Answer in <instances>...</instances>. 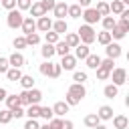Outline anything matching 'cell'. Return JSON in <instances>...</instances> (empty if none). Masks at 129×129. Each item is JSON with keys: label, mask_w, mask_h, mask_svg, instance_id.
Instances as JSON below:
<instances>
[{"label": "cell", "mask_w": 129, "mask_h": 129, "mask_svg": "<svg viewBox=\"0 0 129 129\" xmlns=\"http://www.w3.org/2000/svg\"><path fill=\"white\" fill-rule=\"evenodd\" d=\"M40 4H42V8H44V12H48V10H52L54 8V0H40Z\"/></svg>", "instance_id": "51"}, {"label": "cell", "mask_w": 129, "mask_h": 129, "mask_svg": "<svg viewBox=\"0 0 129 129\" xmlns=\"http://www.w3.org/2000/svg\"><path fill=\"white\" fill-rule=\"evenodd\" d=\"M101 24H103V30H109V32H111V30H113V26L117 24V20L109 14V16H103V18H101Z\"/></svg>", "instance_id": "30"}, {"label": "cell", "mask_w": 129, "mask_h": 129, "mask_svg": "<svg viewBox=\"0 0 129 129\" xmlns=\"http://www.w3.org/2000/svg\"><path fill=\"white\" fill-rule=\"evenodd\" d=\"M77 34H79V38H81L83 44H93L97 40V32H95V28L91 24H81L79 30H77Z\"/></svg>", "instance_id": "1"}, {"label": "cell", "mask_w": 129, "mask_h": 129, "mask_svg": "<svg viewBox=\"0 0 129 129\" xmlns=\"http://www.w3.org/2000/svg\"><path fill=\"white\" fill-rule=\"evenodd\" d=\"M46 12H44V8H42V4L40 2H32V6H30V16L32 18H40V16H44Z\"/></svg>", "instance_id": "25"}, {"label": "cell", "mask_w": 129, "mask_h": 129, "mask_svg": "<svg viewBox=\"0 0 129 129\" xmlns=\"http://www.w3.org/2000/svg\"><path fill=\"white\" fill-rule=\"evenodd\" d=\"M52 30L56 32V34H67V30H69V24L60 18V20H54L52 22Z\"/></svg>", "instance_id": "26"}, {"label": "cell", "mask_w": 129, "mask_h": 129, "mask_svg": "<svg viewBox=\"0 0 129 129\" xmlns=\"http://www.w3.org/2000/svg\"><path fill=\"white\" fill-rule=\"evenodd\" d=\"M127 32H129V22H125V20H117V24H115L113 30H111V36H113L115 40H121V38H125Z\"/></svg>", "instance_id": "5"}, {"label": "cell", "mask_w": 129, "mask_h": 129, "mask_svg": "<svg viewBox=\"0 0 129 129\" xmlns=\"http://www.w3.org/2000/svg\"><path fill=\"white\" fill-rule=\"evenodd\" d=\"M119 16H121V20H125V22H129V8H125V10H123V12L119 14Z\"/></svg>", "instance_id": "55"}, {"label": "cell", "mask_w": 129, "mask_h": 129, "mask_svg": "<svg viewBox=\"0 0 129 129\" xmlns=\"http://www.w3.org/2000/svg\"><path fill=\"white\" fill-rule=\"evenodd\" d=\"M52 113H54V117H64V113H69V103L67 101H56L52 105Z\"/></svg>", "instance_id": "13"}, {"label": "cell", "mask_w": 129, "mask_h": 129, "mask_svg": "<svg viewBox=\"0 0 129 129\" xmlns=\"http://www.w3.org/2000/svg\"><path fill=\"white\" fill-rule=\"evenodd\" d=\"M113 64H115V58H109V56H107V58H101V67H103V69L113 71V69H115Z\"/></svg>", "instance_id": "44"}, {"label": "cell", "mask_w": 129, "mask_h": 129, "mask_svg": "<svg viewBox=\"0 0 129 129\" xmlns=\"http://www.w3.org/2000/svg\"><path fill=\"white\" fill-rule=\"evenodd\" d=\"M83 123H85L89 129H93V127H97V125L101 123V119H99V115H97V113H89V115L83 119Z\"/></svg>", "instance_id": "22"}, {"label": "cell", "mask_w": 129, "mask_h": 129, "mask_svg": "<svg viewBox=\"0 0 129 129\" xmlns=\"http://www.w3.org/2000/svg\"><path fill=\"white\" fill-rule=\"evenodd\" d=\"M16 107H22V105H20V97H18V95H8V97H6V109L12 111V109H16Z\"/></svg>", "instance_id": "29"}, {"label": "cell", "mask_w": 129, "mask_h": 129, "mask_svg": "<svg viewBox=\"0 0 129 129\" xmlns=\"http://www.w3.org/2000/svg\"><path fill=\"white\" fill-rule=\"evenodd\" d=\"M52 14L56 16V20H64V16H69V4L67 2H56L54 8H52Z\"/></svg>", "instance_id": "8"}, {"label": "cell", "mask_w": 129, "mask_h": 129, "mask_svg": "<svg viewBox=\"0 0 129 129\" xmlns=\"http://www.w3.org/2000/svg\"><path fill=\"white\" fill-rule=\"evenodd\" d=\"M40 54L44 56V60H50V58L56 54V50H54V44H48V42H44V46L40 48Z\"/></svg>", "instance_id": "18"}, {"label": "cell", "mask_w": 129, "mask_h": 129, "mask_svg": "<svg viewBox=\"0 0 129 129\" xmlns=\"http://www.w3.org/2000/svg\"><path fill=\"white\" fill-rule=\"evenodd\" d=\"M67 93H71V95H75L79 101H83L85 97H87V89H85V85L83 83H73L69 89H67Z\"/></svg>", "instance_id": "6"}, {"label": "cell", "mask_w": 129, "mask_h": 129, "mask_svg": "<svg viewBox=\"0 0 129 129\" xmlns=\"http://www.w3.org/2000/svg\"><path fill=\"white\" fill-rule=\"evenodd\" d=\"M117 93H119V87H117V85H113V83L105 85V89H103V95H105L107 99H115V97H117Z\"/></svg>", "instance_id": "27"}, {"label": "cell", "mask_w": 129, "mask_h": 129, "mask_svg": "<svg viewBox=\"0 0 129 129\" xmlns=\"http://www.w3.org/2000/svg\"><path fill=\"white\" fill-rule=\"evenodd\" d=\"M121 2H123V4H125V6H127V4H129V0H121Z\"/></svg>", "instance_id": "61"}, {"label": "cell", "mask_w": 129, "mask_h": 129, "mask_svg": "<svg viewBox=\"0 0 129 129\" xmlns=\"http://www.w3.org/2000/svg\"><path fill=\"white\" fill-rule=\"evenodd\" d=\"M81 18L85 20V24H91V26H93V24H97V22H99L103 16H101V14H99L95 8H91V6H89V8H83V14H81Z\"/></svg>", "instance_id": "3"}, {"label": "cell", "mask_w": 129, "mask_h": 129, "mask_svg": "<svg viewBox=\"0 0 129 129\" xmlns=\"http://www.w3.org/2000/svg\"><path fill=\"white\" fill-rule=\"evenodd\" d=\"M105 52H107L109 58H119L123 50H121V44H119V42H113V40H111V42L105 46Z\"/></svg>", "instance_id": "9"}, {"label": "cell", "mask_w": 129, "mask_h": 129, "mask_svg": "<svg viewBox=\"0 0 129 129\" xmlns=\"http://www.w3.org/2000/svg\"><path fill=\"white\" fill-rule=\"evenodd\" d=\"M64 101L69 103V107H75V105H79V103H81V101H79V99H77L75 95H71V93H67V97H64Z\"/></svg>", "instance_id": "49"}, {"label": "cell", "mask_w": 129, "mask_h": 129, "mask_svg": "<svg viewBox=\"0 0 129 129\" xmlns=\"http://www.w3.org/2000/svg\"><path fill=\"white\" fill-rule=\"evenodd\" d=\"M26 36V44L28 46H36L38 42H40V36L36 34V32H30V34H24Z\"/></svg>", "instance_id": "40"}, {"label": "cell", "mask_w": 129, "mask_h": 129, "mask_svg": "<svg viewBox=\"0 0 129 129\" xmlns=\"http://www.w3.org/2000/svg\"><path fill=\"white\" fill-rule=\"evenodd\" d=\"M95 10H97L101 16H109V14H111V8H109V2H107V0H99L97 6H95Z\"/></svg>", "instance_id": "24"}, {"label": "cell", "mask_w": 129, "mask_h": 129, "mask_svg": "<svg viewBox=\"0 0 129 129\" xmlns=\"http://www.w3.org/2000/svg\"><path fill=\"white\" fill-rule=\"evenodd\" d=\"M109 79L113 81V85L121 87V85L127 83V71H125L123 67H115V69L111 71V77H109Z\"/></svg>", "instance_id": "4"}, {"label": "cell", "mask_w": 129, "mask_h": 129, "mask_svg": "<svg viewBox=\"0 0 129 129\" xmlns=\"http://www.w3.org/2000/svg\"><path fill=\"white\" fill-rule=\"evenodd\" d=\"M97 115H99L101 121H111L113 119V107L111 105H101L99 111H97Z\"/></svg>", "instance_id": "14"}, {"label": "cell", "mask_w": 129, "mask_h": 129, "mask_svg": "<svg viewBox=\"0 0 129 129\" xmlns=\"http://www.w3.org/2000/svg\"><path fill=\"white\" fill-rule=\"evenodd\" d=\"M93 129H107V127H105V125H101V123H99V125H97V127H93Z\"/></svg>", "instance_id": "60"}, {"label": "cell", "mask_w": 129, "mask_h": 129, "mask_svg": "<svg viewBox=\"0 0 129 129\" xmlns=\"http://www.w3.org/2000/svg\"><path fill=\"white\" fill-rule=\"evenodd\" d=\"M10 69V62H8V56H0V75H6V71Z\"/></svg>", "instance_id": "46"}, {"label": "cell", "mask_w": 129, "mask_h": 129, "mask_svg": "<svg viewBox=\"0 0 129 129\" xmlns=\"http://www.w3.org/2000/svg\"><path fill=\"white\" fill-rule=\"evenodd\" d=\"M91 54V48H89V44H79V46H75V56H77V60H85L87 56Z\"/></svg>", "instance_id": "15"}, {"label": "cell", "mask_w": 129, "mask_h": 129, "mask_svg": "<svg viewBox=\"0 0 129 129\" xmlns=\"http://www.w3.org/2000/svg\"><path fill=\"white\" fill-rule=\"evenodd\" d=\"M127 62H129V52H127Z\"/></svg>", "instance_id": "63"}, {"label": "cell", "mask_w": 129, "mask_h": 129, "mask_svg": "<svg viewBox=\"0 0 129 129\" xmlns=\"http://www.w3.org/2000/svg\"><path fill=\"white\" fill-rule=\"evenodd\" d=\"M20 77H22V71H20V69H16V67H10V69L6 71V79H8V81H12V83H18V81H20Z\"/></svg>", "instance_id": "20"}, {"label": "cell", "mask_w": 129, "mask_h": 129, "mask_svg": "<svg viewBox=\"0 0 129 129\" xmlns=\"http://www.w3.org/2000/svg\"><path fill=\"white\" fill-rule=\"evenodd\" d=\"M62 129H75V123L71 119H62Z\"/></svg>", "instance_id": "54"}, {"label": "cell", "mask_w": 129, "mask_h": 129, "mask_svg": "<svg viewBox=\"0 0 129 129\" xmlns=\"http://www.w3.org/2000/svg\"><path fill=\"white\" fill-rule=\"evenodd\" d=\"M127 83H129V73H127Z\"/></svg>", "instance_id": "62"}, {"label": "cell", "mask_w": 129, "mask_h": 129, "mask_svg": "<svg viewBox=\"0 0 129 129\" xmlns=\"http://www.w3.org/2000/svg\"><path fill=\"white\" fill-rule=\"evenodd\" d=\"M111 40H113V36H111V32H109V30H103V32H99V34H97V42H99V44H103V46H107Z\"/></svg>", "instance_id": "31"}, {"label": "cell", "mask_w": 129, "mask_h": 129, "mask_svg": "<svg viewBox=\"0 0 129 129\" xmlns=\"http://www.w3.org/2000/svg\"><path fill=\"white\" fill-rule=\"evenodd\" d=\"M22 32L24 34H30V32H36V20L32 18V16H24V20H22Z\"/></svg>", "instance_id": "12"}, {"label": "cell", "mask_w": 129, "mask_h": 129, "mask_svg": "<svg viewBox=\"0 0 129 129\" xmlns=\"http://www.w3.org/2000/svg\"><path fill=\"white\" fill-rule=\"evenodd\" d=\"M22 20H24V16H22V12H20L18 8L8 10V16H6V24H8V28H12V30L20 28V26H22Z\"/></svg>", "instance_id": "2"}, {"label": "cell", "mask_w": 129, "mask_h": 129, "mask_svg": "<svg viewBox=\"0 0 129 129\" xmlns=\"http://www.w3.org/2000/svg\"><path fill=\"white\" fill-rule=\"evenodd\" d=\"M12 119H14V117H12V111H10V109H0V123H2V125H8Z\"/></svg>", "instance_id": "35"}, {"label": "cell", "mask_w": 129, "mask_h": 129, "mask_svg": "<svg viewBox=\"0 0 129 129\" xmlns=\"http://www.w3.org/2000/svg\"><path fill=\"white\" fill-rule=\"evenodd\" d=\"M54 50H56V54H58V56H64V54H69V52H71V46H69L64 40H58V42L54 44Z\"/></svg>", "instance_id": "28"}, {"label": "cell", "mask_w": 129, "mask_h": 129, "mask_svg": "<svg viewBox=\"0 0 129 129\" xmlns=\"http://www.w3.org/2000/svg\"><path fill=\"white\" fill-rule=\"evenodd\" d=\"M87 79H89V75H87L85 71H75V73H73V81H75V83H83V85H85Z\"/></svg>", "instance_id": "39"}, {"label": "cell", "mask_w": 129, "mask_h": 129, "mask_svg": "<svg viewBox=\"0 0 129 129\" xmlns=\"http://www.w3.org/2000/svg\"><path fill=\"white\" fill-rule=\"evenodd\" d=\"M40 129H52V127H50V123H48V121H46V123H44V125H40Z\"/></svg>", "instance_id": "58"}, {"label": "cell", "mask_w": 129, "mask_h": 129, "mask_svg": "<svg viewBox=\"0 0 129 129\" xmlns=\"http://www.w3.org/2000/svg\"><path fill=\"white\" fill-rule=\"evenodd\" d=\"M40 117H42L44 121H50V119L54 117V113H52V107H40Z\"/></svg>", "instance_id": "41"}, {"label": "cell", "mask_w": 129, "mask_h": 129, "mask_svg": "<svg viewBox=\"0 0 129 129\" xmlns=\"http://www.w3.org/2000/svg\"><path fill=\"white\" fill-rule=\"evenodd\" d=\"M109 8H111V14H121V12L125 10V4H123L121 0H113V2L109 4Z\"/></svg>", "instance_id": "33"}, {"label": "cell", "mask_w": 129, "mask_h": 129, "mask_svg": "<svg viewBox=\"0 0 129 129\" xmlns=\"http://www.w3.org/2000/svg\"><path fill=\"white\" fill-rule=\"evenodd\" d=\"M125 107H129V93H127V97H125Z\"/></svg>", "instance_id": "59"}, {"label": "cell", "mask_w": 129, "mask_h": 129, "mask_svg": "<svg viewBox=\"0 0 129 129\" xmlns=\"http://www.w3.org/2000/svg\"><path fill=\"white\" fill-rule=\"evenodd\" d=\"M85 62H87V67H89V69H93V71H95V69H99V67H101V56L91 52V54L85 58Z\"/></svg>", "instance_id": "19"}, {"label": "cell", "mask_w": 129, "mask_h": 129, "mask_svg": "<svg viewBox=\"0 0 129 129\" xmlns=\"http://www.w3.org/2000/svg\"><path fill=\"white\" fill-rule=\"evenodd\" d=\"M18 97H20V105H22V107H28V105H30V103H28V91H26V89H24Z\"/></svg>", "instance_id": "50"}, {"label": "cell", "mask_w": 129, "mask_h": 129, "mask_svg": "<svg viewBox=\"0 0 129 129\" xmlns=\"http://www.w3.org/2000/svg\"><path fill=\"white\" fill-rule=\"evenodd\" d=\"M40 99H42V91H40V89H36V87L28 89V103H30V105L40 103Z\"/></svg>", "instance_id": "16"}, {"label": "cell", "mask_w": 129, "mask_h": 129, "mask_svg": "<svg viewBox=\"0 0 129 129\" xmlns=\"http://www.w3.org/2000/svg\"><path fill=\"white\" fill-rule=\"evenodd\" d=\"M129 125V117H125V115H115L113 117V127L115 129H125Z\"/></svg>", "instance_id": "23"}, {"label": "cell", "mask_w": 129, "mask_h": 129, "mask_svg": "<svg viewBox=\"0 0 129 129\" xmlns=\"http://www.w3.org/2000/svg\"><path fill=\"white\" fill-rule=\"evenodd\" d=\"M18 83L22 85V89H26V91H28V89H32V87H34V77H32V75H22Z\"/></svg>", "instance_id": "32"}, {"label": "cell", "mask_w": 129, "mask_h": 129, "mask_svg": "<svg viewBox=\"0 0 129 129\" xmlns=\"http://www.w3.org/2000/svg\"><path fill=\"white\" fill-rule=\"evenodd\" d=\"M58 36H60V34H56L54 30H48V32H44V42H48V44H56V42H58Z\"/></svg>", "instance_id": "38"}, {"label": "cell", "mask_w": 129, "mask_h": 129, "mask_svg": "<svg viewBox=\"0 0 129 129\" xmlns=\"http://www.w3.org/2000/svg\"><path fill=\"white\" fill-rule=\"evenodd\" d=\"M6 97H8L6 89H4V87H0V101H6Z\"/></svg>", "instance_id": "57"}, {"label": "cell", "mask_w": 129, "mask_h": 129, "mask_svg": "<svg viewBox=\"0 0 129 129\" xmlns=\"http://www.w3.org/2000/svg\"><path fill=\"white\" fill-rule=\"evenodd\" d=\"M36 30H40V32H48V30H52V20L44 14V16H40V18H36Z\"/></svg>", "instance_id": "11"}, {"label": "cell", "mask_w": 129, "mask_h": 129, "mask_svg": "<svg viewBox=\"0 0 129 129\" xmlns=\"http://www.w3.org/2000/svg\"><path fill=\"white\" fill-rule=\"evenodd\" d=\"M22 115H24V109H22V107H16V109H12V117H14V119H20Z\"/></svg>", "instance_id": "53"}, {"label": "cell", "mask_w": 129, "mask_h": 129, "mask_svg": "<svg viewBox=\"0 0 129 129\" xmlns=\"http://www.w3.org/2000/svg\"><path fill=\"white\" fill-rule=\"evenodd\" d=\"M48 123H50L52 129H62V117H52Z\"/></svg>", "instance_id": "47"}, {"label": "cell", "mask_w": 129, "mask_h": 129, "mask_svg": "<svg viewBox=\"0 0 129 129\" xmlns=\"http://www.w3.org/2000/svg\"><path fill=\"white\" fill-rule=\"evenodd\" d=\"M91 2H93V0H79V6H81V8H89Z\"/></svg>", "instance_id": "56"}, {"label": "cell", "mask_w": 129, "mask_h": 129, "mask_svg": "<svg viewBox=\"0 0 129 129\" xmlns=\"http://www.w3.org/2000/svg\"><path fill=\"white\" fill-rule=\"evenodd\" d=\"M81 14H83V8L79 4H71L69 6V16L71 18H81Z\"/></svg>", "instance_id": "37"}, {"label": "cell", "mask_w": 129, "mask_h": 129, "mask_svg": "<svg viewBox=\"0 0 129 129\" xmlns=\"http://www.w3.org/2000/svg\"><path fill=\"white\" fill-rule=\"evenodd\" d=\"M12 46L16 48V50H22V48H26L28 44H26V36L22 34V36H16L14 40H12Z\"/></svg>", "instance_id": "36"}, {"label": "cell", "mask_w": 129, "mask_h": 129, "mask_svg": "<svg viewBox=\"0 0 129 129\" xmlns=\"http://www.w3.org/2000/svg\"><path fill=\"white\" fill-rule=\"evenodd\" d=\"M38 71H40V75H44V77L50 79V73H52V60H44V62L38 67Z\"/></svg>", "instance_id": "34"}, {"label": "cell", "mask_w": 129, "mask_h": 129, "mask_svg": "<svg viewBox=\"0 0 129 129\" xmlns=\"http://www.w3.org/2000/svg\"><path fill=\"white\" fill-rule=\"evenodd\" d=\"M64 42H67L71 48H75V46H79V44H81V38H79V34H77V32H67V34H64Z\"/></svg>", "instance_id": "17"}, {"label": "cell", "mask_w": 129, "mask_h": 129, "mask_svg": "<svg viewBox=\"0 0 129 129\" xmlns=\"http://www.w3.org/2000/svg\"><path fill=\"white\" fill-rule=\"evenodd\" d=\"M60 73H62L60 62H52V73H50V79H58V77H60Z\"/></svg>", "instance_id": "45"}, {"label": "cell", "mask_w": 129, "mask_h": 129, "mask_svg": "<svg viewBox=\"0 0 129 129\" xmlns=\"http://www.w3.org/2000/svg\"><path fill=\"white\" fill-rule=\"evenodd\" d=\"M32 6V0H16V8L22 12V10H30Z\"/></svg>", "instance_id": "43"}, {"label": "cell", "mask_w": 129, "mask_h": 129, "mask_svg": "<svg viewBox=\"0 0 129 129\" xmlns=\"http://www.w3.org/2000/svg\"><path fill=\"white\" fill-rule=\"evenodd\" d=\"M60 67L64 69V71H75V67H77V56L75 54H64V56H60Z\"/></svg>", "instance_id": "10"}, {"label": "cell", "mask_w": 129, "mask_h": 129, "mask_svg": "<svg viewBox=\"0 0 129 129\" xmlns=\"http://www.w3.org/2000/svg\"><path fill=\"white\" fill-rule=\"evenodd\" d=\"M8 62H10V67L22 69V67H24V62H26V58H24V54H22L20 50H14V52L8 56Z\"/></svg>", "instance_id": "7"}, {"label": "cell", "mask_w": 129, "mask_h": 129, "mask_svg": "<svg viewBox=\"0 0 129 129\" xmlns=\"http://www.w3.org/2000/svg\"><path fill=\"white\" fill-rule=\"evenodd\" d=\"M24 115H28V119H38V117H40V105H38V103L28 105L26 111H24Z\"/></svg>", "instance_id": "21"}, {"label": "cell", "mask_w": 129, "mask_h": 129, "mask_svg": "<svg viewBox=\"0 0 129 129\" xmlns=\"http://www.w3.org/2000/svg\"><path fill=\"white\" fill-rule=\"evenodd\" d=\"M125 129H129V125H127V127H125Z\"/></svg>", "instance_id": "64"}, {"label": "cell", "mask_w": 129, "mask_h": 129, "mask_svg": "<svg viewBox=\"0 0 129 129\" xmlns=\"http://www.w3.org/2000/svg\"><path fill=\"white\" fill-rule=\"evenodd\" d=\"M97 71V79L99 81H107L109 77H111V71H107V69H103V67H99V69H95Z\"/></svg>", "instance_id": "42"}, {"label": "cell", "mask_w": 129, "mask_h": 129, "mask_svg": "<svg viewBox=\"0 0 129 129\" xmlns=\"http://www.w3.org/2000/svg\"><path fill=\"white\" fill-rule=\"evenodd\" d=\"M22 129H40V125H38L36 119H26V123H24Z\"/></svg>", "instance_id": "48"}, {"label": "cell", "mask_w": 129, "mask_h": 129, "mask_svg": "<svg viewBox=\"0 0 129 129\" xmlns=\"http://www.w3.org/2000/svg\"><path fill=\"white\" fill-rule=\"evenodd\" d=\"M0 4H2L6 10H12V8H16V0H0Z\"/></svg>", "instance_id": "52"}]
</instances>
